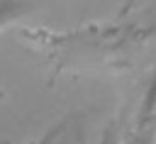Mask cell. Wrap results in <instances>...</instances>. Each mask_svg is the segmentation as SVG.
I'll return each mask as SVG.
<instances>
[{
	"label": "cell",
	"mask_w": 156,
	"mask_h": 144,
	"mask_svg": "<svg viewBox=\"0 0 156 144\" xmlns=\"http://www.w3.org/2000/svg\"><path fill=\"white\" fill-rule=\"evenodd\" d=\"M32 10H34V2L29 0H0V32Z\"/></svg>",
	"instance_id": "1"
},
{
	"label": "cell",
	"mask_w": 156,
	"mask_h": 144,
	"mask_svg": "<svg viewBox=\"0 0 156 144\" xmlns=\"http://www.w3.org/2000/svg\"><path fill=\"white\" fill-rule=\"evenodd\" d=\"M58 132H61V127H54V129H51L49 134H44V137H41V139L37 142V144H54V137H56Z\"/></svg>",
	"instance_id": "2"
},
{
	"label": "cell",
	"mask_w": 156,
	"mask_h": 144,
	"mask_svg": "<svg viewBox=\"0 0 156 144\" xmlns=\"http://www.w3.org/2000/svg\"><path fill=\"white\" fill-rule=\"evenodd\" d=\"M0 144H5V142H0Z\"/></svg>",
	"instance_id": "3"
}]
</instances>
